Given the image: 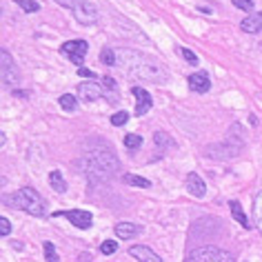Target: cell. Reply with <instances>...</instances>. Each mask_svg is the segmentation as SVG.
Returning a JSON list of instances; mask_svg holds the SVG:
<instances>
[{
    "label": "cell",
    "instance_id": "cell-1",
    "mask_svg": "<svg viewBox=\"0 0 262 262\" xmlns=\"http://www.w3.org/2000/svg\"><path fill=\"white\" fill-rule=\"evenodd\" d=\"M116 56H118V67L129 71V74L134 78H138V80H145L151 84H165L169 80V71L162 67L158 60L140 54V51L118 49Z\"/></svg>",
    "mask_w": 262,
    "mask_h": 262
},
{
    "label": "cell",
    "instance_id": "cell-2",
    "mask_svg": "<svg viewBox=\"0 0 262 262\" xmlns=\"http://www.w3.org/2000/svg\"><path fill=\"white\" fill-rule=\"evenodd\" d=\"M80 167H82V173L91 182H100L111 178L120 169V162H118L114 149L100 145V147H91V151L84 154Z\"/></svg>",
    "mask_w": 262,
    "mask_h": 262
},
{
    "label": "cell",
    "instance_id": "cell-3",
    "mask_svg": "<svg viewBox=\"0 0 262 262\" xmlns=\"http://www.w3.org/2000/svg\"><path fill=\"white\" fill-rule=\"evenodd\" d=\"M3 205H7L11 209H20V211L34 215V218L47 215V202H45L42 195L31 187H23L14 193L3 195Z\"/></svg>",
    "mask_w": 262,
    "mask_h": 262
},
{
    "label": "cell",
    "instance_id": "cell-4",
    "mask_svg": "<svg viewBox=\"0 0 262 262\" xmlns=\"http://www.w3.org/2000/svg\"><path fill=\"white\" fill-rule=\"evenodd\" d=\"M185 262H235L233 253L225 251L218 247H198L187 255Z\"/></svg>",
    "mask_w": 262,
    "mask_h": 262
},
{
    "label": "cell",
    "instance_id": "cell-5",
    "mask_svg": "<svg viewBox=\"0 0 262 262\" xmlns=\"http://www.w3.org/2000/svg\"><path fill=\"white\" fill-rule=\"evenodd\" d=\"M71 14L80 25L84 27H89V25H96L98 18H100V11H98L96 5H91L89 0H76L74 3V9H71Z\"/></svg>",
    "mask_w": 262,
    "mask_h": 262
},
{
    "label": "cell",
    "instance_id": "cell-6",
    "mask_svg": "<svg viewBox=\"0 0 262 262\" xmlns=\"http://www.w3.org/2000/svg\"><path fill=\"white\" fill-rule=\"evenodd\" d=\"M0 64H3V84L14 91L16 84H20V69L16 67L9 51H0Z\"/></svg>",
    "mask_w": 262,
    "mask_h": 262
},
{
    "label": "cell",
    "instance_id": "cell-7",
    "mask_svg": "<svg viewBox=\"0 0 262 262\" xmlns=\"http://www.w3.org/2000/svg\"><path fill=\"white\" fill-rule=\"evenodd\" d=\"M51 218H67L76 229H89L94 225V215L87 209H69V211H54Z\"/></svg>",
    "mask_w": 262,
    "mask_h": 262
},
{
    "label": "cell",
    "instance_id": "cell-8",
    "mask_svg": "<svg viewBox=\"0 0 262 262\" xmlns=\"http://www.w3.org/2000/svg\"><path fill=\"white\" fill-rule=\"evenodd\" d=\"M87 51H89V42L82 40V38H78V40H67V42H62V47H60V54L67 56L71 62L78 64V67L84 62Z\"/></svg>",
    "mask_w": 262,
    "mask_h": 262
},
{
    "label": "cell",
    "instance_id": "cell-9",
    "mask_svg": "<svg viewBox=\"0 0 262 262\" xmlns=\"http://www.w3.org/2000/svg\"><path fill=\"white\" fill-rule=\"evenodd\" d=\"M242 151V142H235L233 145V136H229L225 145H215L207 149L209 158H218V160H227V158H235Z\"/></svg>",
    "mask_w": 262,
    "mask_h": 262
},
{
    "label": "cell",
    "instance_id": "cell-10",
    "mask_svg": "<svg viewBox=\"0 0 262 262\" xmlns=\"http://www.w3.org/2000/svg\"><path fill=\"white\" fill-rule=\"evenodd\" d=\"M131 94L136 96V116L142 118L145 114H149L154 107V98L151 94H149L147 89H142V87H134L131 89Z\"/></svg>",
    "mask_w": 262,
    "mask_h": 262
},
{
    "label": "cell",
    "instance_id": "cell-11",
    "mask_svg": "<svg viewBox=\"0 0 262 262\" xmlns=\"http://www.w3.org/2000/svg\"><path fill=\"white\" fill-rule=\"evenodd\" d=\"M102 98V87L98 82H80L78 84V100L82 102H94Z\"/></svg>",
    "mask_w": 262,
    "mask_h": 262
},
{
    "label": "cell",
    "instance_id": "cell-12",
    "mask_svg": "<svg viewBox=\"0 0 262 262\" xmlns=\"http://www.w3.org/2000/svg\"><path fill=\"white\" fill-rule=\"evenodd\" d=\"M189 82V89L195 91V94H207L211 89V80H209V74L207 71H198V74H191L187 78Z\"/></svg>",
    "mask_w": 262,
    "mask_h": 262
},
{
    "label": "cell",
    "instance_id": "cell-13",
    "mask_svg": "<svg viewBox=\"0 0 262 262\" xmlns=\"http://www.w3.org/2000/svg\"><path fill=\"white\" fill-rule=\"evenodd\" d=\"M187 191L193 195V198H205V193H207V185H205V180L200 178L195 171H191L187 176Z\"/></svg>",
    "mask_w": 262,
    "mask_h": 262
},
{
    "label": "cell",
    "instance_id": "cell-14",
    "mask_svg": "<svg viewBox=\"0 0 262 262\" xmlns=\"http://www.w3.org/2000/svg\"><path fill=\"white\" fill-rule=\"evenodd\" d=\"M129 255L131 258H136V260H140V262H162V258L156 251H151L149 247L145 245H136V247H131L129 249Z\"/></svg>",
    "mask_w": 262,
    "mask_h": 262
},
{
    "label": "cell",
    "instance_id": "cell-15",
    "mask_svg": "<svg viewBox=\"0 0 262 262\" xmlns=\"http://www.w3.org/2000/svg\"><path fill=\"white\" fill-rule=\"evenodd\" d=\"M140 233H142V225H136V222H118L116 225V235L120 240H131Z\"/></svg>",
    "mask_w": 262,
    "mask_h": 262
},
{
    "label": "cell",
    "instance_id": "cell-16",
    "mask_svg": "<svg viewBox=\"0 0 262 262\" xmlns=\"http://www.w3.org/2000/svg\"><path fill=\"white\" fill-rule=\"evenodd\" d=\"M240 29L245 31V34H258L262 29V11H253V14H249L245 20L240 23Z\"/></svg>",
    "mask_w": 262,
    "mask_h": 262
},
{
    "label": "cell",
    "instance_id": "cell-17",
    "mask_svg": "<svg viewBox=\"0 0 262 262\" xmlns=\"http://www.w3.org/2000/svg\"><path fill=\"white\" fill-rule=\"evenodd\" d=\"M229 209H231V215H233V220L238 222V225H242L245 229H251V227H253L251 220H249L247 215H245V211H242V205H240L238 200H231V202H229Z\"/></svg>",
    "mask_w": 262,
    "mask_h": 262
},
{
    "label": "cell",
    "instance_id": "cell-18",
    "mask_svg": "<svg viewBox=\"0 0 262 262\" xmlns=\"http://www.w3.org/2000/svg\"><path fill=\"white\" fill-rule=\"evenodd\" d=\"M49 185L54 187L58 193H64V191H67V182H64V178H62V171H58V169L49 171Z\"/></svg>",
    "mask_w": 262,
    "mask_h": 262
},
{
    "label": "cell",
    "instance_id": "cell-19",
    "mask_svg": "<svg viewBox=\"0 0 262 262\" xmlns=\"http://www.w3.org/2000/svg\"><path fill=\"white\" fill-rule=\"evenodd\" d=\"M253 227L262 233V191L253 200Z\"/></svg>",
    "mask_w": 262,
    "mask_h": 262
},
{
    "label": "cell",
    "instance_id": "cell-20",
    "mask_svg": "<svg viewBox=\"0 0 262 262\" xmlns=\"http://www.w3.org/2000/svg\"><path fill=\"white\" fill-rule=\"evenodd\" d=\"M122 182H127V185H131V187H142V189L151 187V182H149L147 178H140V176H136V173H124Z\"/></svg>",
    "mask_w": 262,
    "mask_h": 262
},
{
    "label": "cell",
    "instance_id": "cell-21",
    "mask_svg": "<svg viewBox=\"0 0 262 262\" xmlns=\"http://www.w3.org/2000/svg\"><path fill=\"white\" fill-rule=\"evenodd\" d=\"M100 62L107 64V67H118V56H116V51L111 49V47H102V51H100Z\"/></svg>",
    "mask_w": 262,
    "mask_h": 262
},
{
    "label": "cell",
    "instance_id": "cell-22",
    "mask_svg": "<svg viewBox=\"0 0 262 262\" xmlns=\"http://www.w3.org/2000/svg\"><path fill=\"white\" fill-rule=\"evenodd\" d=\"M58 102H60V107L64 111H76V107H78V96H74V94H62L60 98H58Z\"/></svg>",
    "mask_w": 262,
    "mask_h": 262
},
{
    "label": "cell",
    "instance_id": "cell-23",
    "mask_svg": "<svg viewBox=\"0 0 262 262\" xmlns=\"http://www.w3.org/2000/svg\"><path fill=\"white\" fill-rule=\"evenodd\" d=\"M16 5H20L25 14H36V11H40V3L38 0H14Z\"/></svg>",
    "mask_w": 262,
    "mask_h": 262
},
{
    "label": "cell",
    "instance_id": "cell-24",
    "mask_svg": "<svg viewBox=\"0 0 262 262\" xmlns=\"http://www.w3.org/2000/svg\"><path fill=\"white\" fill-rule=\"evenodd\" d=\"M154 142L158 147H162V149H165V147H173V140L169 138V134H165V131H156V134H154Z\"/></svg>",
    "mask_w": 262,
    "mask_h": 262
},
{
    "label": "cell",
    "instance_id": "cell-25",
    "mask_svg": "<svg viewBox=\"0 0 262 262\" xmlns=\"http://www.w3.org/2000/svg\"><path fill=\"white\" fill-rule=\"evenodd\" d=\"M42 249H45V260L47 262H60V258H58V253H56L54 242H42Z\"/></svg>",
    "mask_w": 262,
    "mask_h": 262
},
{
    "label": "cell",
    "instance_id": "cell-26",
    "mask_svg": "<svg viewBox=\"0 0 262 262\" xmlns=\"http://www.w3.org/2000/svg\"><path fill=\"white\" fill-rule=\"evenodd\" d=\"M122 142H124V147H127V149H138L142 145V136H138V134H127Z\"/></svg>",
    "mask_w": 262,
    "mask_h": 262
},
{
    "label": "cell",
    "instance_id": "cell-27",
    "mask_svg": "<svg viewBox=\"0 0 262 262\" xmlns=\"http://www.w3.org/2000/svg\"><path fill=\"white\" fill-rule=\"evenodd\" d=\"M129 114L127 111H116L114 116H111V124H114V127H122V124H127L129 122Z\"/></svg>",
    "mask_w": 262,
    "mask_h": 262
},
{
    "label": "cell",
    "instance_id": "cell-28",
    "mask_svg": "<svg viewBox=\"0 0 262 262\" xmlns=\"http://www.w3.org/2000/svg\"><path fill=\"white\" fill-rule=\"evenodd\" d=\"M118 251V242L116 240H104L102 245H100V253L102 255H111V253H116Z\"/></svg>",
    "mask_w": 262,
    "mask_h": 262
},
{
    "label": "cell",
    "instance_id": "cell-29",
    "mask_svg": "<svg viewBox=\"0 0 262 262\" xmlns=\"http://www.w3.org/2000/svg\"><path fill=\"white\" fill-rule=\"evenodd\" d=\"M178 54H180L182 58H185V60H187L189 64H198V56H195L191 49H187V47H178Z\"/></svg>",
    "mask_w": 262,
    "mask_h": 262
},
{
    "label": "cell",
    "instance_id": "cell-30",
    "mask_svg": "<svg viewBox=\"0 0 262 262\" xmlns=\"http://www.w3.org/2000/svg\"><path fill=\"white\" fill-rule=\"evenodd\" d=\"M233 7H238L242 11H251V14H253L255 3H253V0H233Z\"/></svg>",
    "mask_w": 262,
    "mask_h": 262
},
{
    "label": "cell",
    "instance_id": "cell-31",
    "mask_svg": "<svg viewBox=\"0 0 262 262\" xmlns=\"http://www.w3.org/2000/svg\"><path fill=\"white\" fill-rule=\"evenodd\" d=\"M78 76L80 78H89V80H98V74L96 71H91L87 67H78Z\"/></svg>",
    "mask_w": 262,
    "mask_h": 262
},
{
    "label": "cell",
    "instance_id": "cell-32",
    "mask_svg": "<svg viewBox=\"0 0 262 262\" xmlns=\"http://www.w3.org/2000/svg\"><path fill=\"white\" fill-rule=\"evenodd\" d=\"M11 233V222L7 218H0V235H9Z\"/></svg>",
    "mask_w": 262,
    "mask_h": 262
},
{
    "label": "cell",
    "instance_id": "cell-33",
    "mask_svg": "<svg viewBox=\"0 0 262 262\" xmlns=\"http://www.w3.org/2000/svg\"><path fill=\"white\" fill-rule=\"evenodd\" d=\"M102 82H104V89H111V91H116V80H114V78L104 76V78H102Z\"/></svg>",
    "mask_w": 262,
    "mask_h": 262
},
{
    "label": "cell",
    "instance_id": "cell-34",
    "mask_svg": "<svg viewBox=\"0 0 262 262\" xmlns=\"http://www.w3.org/2000/svg\"><path fill=\"white\" fill-rule=\"evenodd\" d=\"M54 3L60 5V7H67V9L71 11V9H74V3H76V0H54Z\"/></svg>",
    "mask_w": 262,
    "mask_h": 262
},
{
    "label": "cell",
    "instance_id": "cell-35",
    "mask_svg": "<svg viewBox=\"0 0 262 262\" xmlns=\"http://www.w3.org/2000/svg\"><path fill=\"white\" fill-rule=\"evenodd\" d=\"M11 94H14L16 98H29V91H18V89H14Z\"/></svg>",
    "mask_w": 262,
    "mask_h": 262
},
{
    "label": "cell",
    "instance_id": "cell-36",
    "mask_svg": "<svg viewBox=\"0 0 262 262\" xmlns=\"http://www.w3.org/2000/svg\"><path fill=\"white\" fill-rule=\"evenodd\" d=\"M91 260H94V258H91L89 253H80V260H78V262H91Z\"/></svg>",
    "mask_w": 262,
    "mask_h": 262
},
{
    "label": "cell",
    "instance_id": "cell-37",
    "mask_svg": "<svg viewBox=\"0 0 262 262\" xmlns=\"http://www.w3.org/2000/svg\"><path fill=\"white\" fill-rule=\"evenodd\" d=\"M198 11H202V14H207V16H209V14H213V11H211V9H209V7H200Z\"/></svg>",
    "mask_w": 262,
    "mask_h": 262
},
{
    "label": "cell",
    "instance_id": "cell-38",
    "mask_svg": "<svg viewBox=\"0 0 262 262\" xmlns=\"http://www.w3.org/2000/svg\"><path fill=\"white\" fill-rule=\"evenodd\" d=\"M260 47H262V45H260Z\"/></svg>",
    "mask_w": 262,
    "mask_h": 262
}]
</instances>
